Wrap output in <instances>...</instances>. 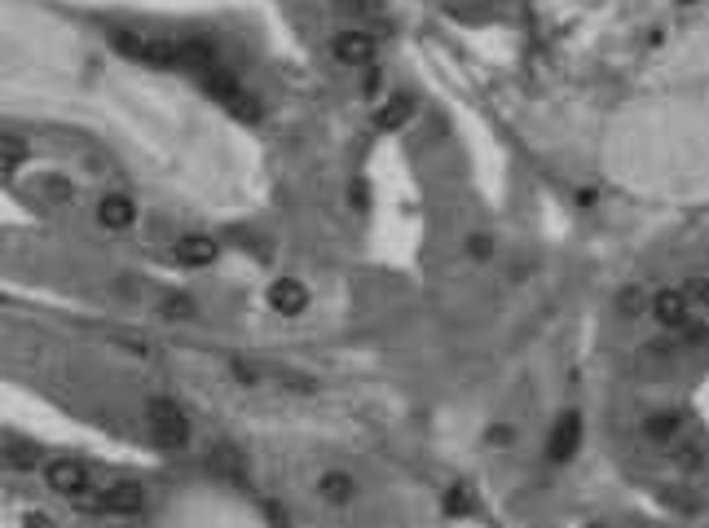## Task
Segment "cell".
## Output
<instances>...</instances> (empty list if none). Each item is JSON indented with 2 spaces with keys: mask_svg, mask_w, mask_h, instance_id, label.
<instances>
[{
  "mask_svg": "<svg viewBox=\"0 0 709 528\" xmlns=\"http://www.w3.org/2000/svg\"><path fill=\"white\" fill-rule=\"evenodd\" d=\"M199 84H203V93H207L212 101H221V106H225L234 119H243V124H260V119H265V106L252 98V88H243V84L229 76L225 67H216V71H203Z\"/></svg>",
  "mask_w": 709,
  "mask_h": 528,
  "instance_id": "1",
  "label": "cell"
},
{
  "mask_svg": "<svg viewBox=\"0 0 709 528\" xmlns=\"http://www.w3.org/2000/svg\"><path fill=\"white\" fill-rule=\"evenodd\" d=\"M146 423H151V436L163 450H185L190 445V419H185V409L177 401L151 397L146 401Z\"/></svg>",
  "mask_w": 709,
  "mask_h": 528,
  "instance_id": "2",
  "label": "cell"
},
{
  "mask_svg": "<svg viewBox=\"0 0 709 528\" xmlns=\"http://www.w3.org/2000/svg\"><path fill=\"white\" fill-rule=\"evenodd\" d=\"M330 53H335V62H339V67H370V62H375V53H380V45H375V36H370V31H357V26H349V31H339V36L330 40Z\"/></svg>",
  "mask_w": 709,
  "mask_h": 528,
  "instance_id": "3",
  "label": "cell"
},
{
  "mask_svg": "<svg viewBox=\"0 0 709 528\" xmlns=\"http://www.w3.org/2000/svg\"><path fill=\"white\" fill-rule=\"evenodd\" d=\"M45 484L62 498H79L89 489V467L76 458H53V462H45Z\"/></svg>",
  "mask_w": 709,
  "mask_h": 528,
  "instance_id": "4",
  "label": "cell"
},
{
  "mask_svg": "<svg viewBox=\"0 0 709 528\" xmlns=\"http://www.w3.org/2000/svg\"><path fill=\"white\" fill-rule=\"evenodd\" d=\"M177 67L181 71H216L221 67V49H216V40H203V36H190V40H177Z\"/></svg>",
  "mask_w": 709,
  "mask_h": 528,
  "instance_id": "5",
  "label": "cell"
},
{
  "mask_svg": "<svg viewBox=\"0 0 709 528\" xmlns=\"http://www.w3.org/2000/svg\"><path fill=\"white\" fill-rule=\"evenodd\" d=\"M98 506L110 511V515H141V511H146V489L132 484V480H115V484L98 498Z\"/></svg>",
  "mask_w": 709,
  "mask_h": 528,
  "instance_id": "6",
  "label": "cell"
},
{
  "mask_svg": "<svg viewBox=\"0 0 709 528\" xmlns=\"http://www.w3.org/2000/svg\"><path fill=\"white\" fill-rule=\"evenodd\" d=\"M652 313H657V322L665 330H679L687 322V313H692V300H687L683 286H665V291H657L652 295V304H648Z\"/></svg>",
  "mask_w": 709,
  "mask_h": 528,
  "instance_id": "7",
  "label": "cell"
},
{
  "mask_svg": "<svg viewBox=\"0 0 709 528\" xmlns=\"http://www.w3.org/2000/svg\"><path fill=\"white\" fill-rule=\"evenodd\" d=\"M578 445H582V414H578V409H568V414L556 423V431H551L547 458H551V462H568V458L578 453Z\"/></svg>",
  "mask_w": 709,
  "mask_h": 528,
  "instance_id": "8",
  "label": "cell"
},
{
  "mask_svg": "<svg viewBox=\"0 0 709 528\" xmlns=\"http://www.w3.org/2000/svg\"><path fill=\"white\" fill-rule=\"evenodd\" d=\"M269 304H274V313H282V317H296V313L308 308V286H304L300 277H278L269 286Z\"/></svg>",
  "mask_w": 709,
  "mask_h": 528,
  "instance_id": "9",
  "label": "cell"
},
{
  "mask_svg": "<svg viewBox=\"0 0 709 528\" xmlns=\"http://www.w3.org/2000/svg\"><path fill=\"white\" fill-rule=\"evenodd\" d=\"M98 221L110 229V233H124V229H132V221H137V202L128 199V194H101Z\"/></svg>",
  "mask_w": 709,
  "mask_h": 528,
  "instance_id": "10",
  "label": "cell"
},
{
  "mask_svg": "<svg viewBox=\"0 0 709 528\" xmlns=\"http://www.w3.org/2000/svg\"><path fill=\"white\" fill-rule=\"evenodd\" d=\"M665 450H670V462H674L679 471H701V467H705V436H696V431H692V436L679 431Z\"/></svg>",
  "mask_w": 709,
  "mask_h": 528,
  "instance_id": "11",
  "label": "cell"
},
{
  "mask_svg": "<svg viewBox=\"0 0 709 528\" xmlns=\"http://www.w3.org/2000/svg\"><path fill=\"white\" fill-rule=\"evenodd\" d=\"M683 428H687V419L679 414V409H661V414H652V419L643 423V440L657 445V450H665Z\"/></svg>",
  "mask_w": 709,
  "mask_h": 528,
  "instance_id": "12",
  "label": "cell"
},
{
  "mask_svg": "<svg viewBox=\"0 0 709 528\" xmlns=\"http://www.w3.org/2000/svg\"><path fill=\"white\" fill-rule=\"evenodd\" d=\"M177 260L185 269H207V264L216 260V238H207V233H185L177 243Z\"/></svg>",
  "mask_w": 709,
  "mask_h": 528,
  "instance_id": "13",
  "label": "cell"
},
{
  "mask_svg": "<svg viewBox=\"0 0 709 528\" xmlns=\"http://www.w3.org/2000/svg\"><path fill=\"white\" fill-rule=\"evenodd\" d=\"M318 493H322L330 506H349L357 498V480L349 476V471H322V476H318Z\"/></svg>",
  "mask_w": 709,
  "mask_h": 528,
  "instance_id": "14",
  "label": "cell"
},
{
  "mask_svg": "<svg viewBox=\"0 0 709 528\" xmlns=\"http://www.w3.org/2000/svg\"><path fill=\"white\" fill-rule=\"evenodd\" d=\"M410 115H414V98H410V93H392V98L383 101V110H380V128L392 132V128H401Z\"/></svg>",
  "mask_w": 709,
  "mask_h": 528,
  "instance_id": "15",
  "label": "cell"
},
{
  "mask_svg": "<svg viewBox=\"0 0 709 528\" xmlns=\"http://www.w3.org/2000/svg\"><path fill=\"white\" fill-rule=\"evenodd\" d=\"M26 159H31L26 141H18V137H5V132H0V172H18Z\"/></svg>",
  "mask_w": 709,
  "mask_h": 528,
  "instance_id": "16",
  "label": "cell"
},
{
  "mask_svg": "<svg viewBox=\"0 0 709 528\" xmlns=\"http://www.w3.org/2000/svg\"><path fill=\"white\" fill-rule=\"evenodd\" d=\"M110 49L132 57V62H141V53H146V36H137V31H128V26H115V31H110Z\"/></svg>",
  "mask_w": 709,
  "mask_h": 528,
  "instance_id": "17",
  "label": "cell"
},
{
  "mask_svg": "<svg viewBox=\"0 0 709 528\" xmlns=\"http://www.w3.org/2000/svg\"><path fill=\"white\" fill-rule=\"evenodd\" d=\"M146 67H177V40H146Z\"/></svg>",
  "mask_w": 709,
  "mask_h": 528,
  "instance_id": "18",
  "label": "cell"
},
{
  "mask_svg": "<svg viewBox=\"0 0 709 528\" xmlns=\"http://www.w3.org/2000/svg\"><path fill=\"white\" fill-rule=\"evenodd\" d=\"M445 511H450V515H472V511H476V498H472V489L454 484V489L445 493Z\"/></svg>",
  "mask_w": 709,
  "mask_h": 528,
  "instance_id": "19",
  "label": "cell"
},
{
  "mask_svg": "<svg viewBox=\"0 0 709 528\" xmlns=\"http://www.w3.org/2000/svg\"><path fill=\"white\" fill-rule=\"evenodd\" d=\"M344 18H375L380 14V0H330Z\"/></svg>",
  "mask_w": 709,
  "mask_h": 528,
  "instance_id": "20",
  "label": "cell"
},
{
  "mask_svg": "<svg viewBox=\"0 0 709 528\" xmlns=\"http://www.w3.org/2000/svg\"><path fill=\"white\" fill-rule=\"evenodd\" d=\"M679 344H683V348H705L709 326L705 322H683V326H679Z\"/></svg>",
  "mask_w": 709,
  "mask_h": 528,
  "instance_id": "21",
  "label": "cell"
},
{
  "mask_svg": "<svg viewBox=\"0 0 709 528\" xmlns=\"http://www.w3.org/2000/svg\"><path fill=\"white\" fill-rule=\"evenodd\" d=\"M661 498H665V506H674V511H683V515H696V511H701V502H696L687 489H665Z\"/></svg>",
  "mask_w": 709,
  "mask_h": 528,
  "instance_id": "22",
  "label": "cell"
},
{
  "mask_svg": "<svg viewBox=\"0 0 709 528\" xmlns=\"http://www.w3.org/2000/svg\"><path fill=\"white\" fill-rule=\"evenodd\" d=\"M648 304H652V300H648V295H643L639 286H626V291H621V304H617V308H621L626 317H634V313H643Z\"/></svg>",
  "mask_w": 709,
  "mask_h": 528,
  "instance_id": "23",
  "label": "cell"
},
{
  "mask_svg": "<svg viewBox=\"0 0 709 528\" xmlns=\"http://www.w3.org/2000/svg\"><path fill=\"white\" fill-rule=\"evenodd\" d=\"M5 462H9V467H40V450H31V445L5 450Z\"/></svg>",
  "mask_w": 709,
  "mask_h": 528,
  "instance_id": "24",
  "label": "cell"
},
{
  "mask_svg": "<svg viewBox=\"0 0 709 528\" xmlns=\"http://www.w3.org/2000/svg\"><path fill=\"white\" fill-rule=\"evenodd\" d=\"M190 313H194L190 295H168V300H163V317H172V322H177V317H190Z\"/></svg>",
  "mask_w": 709,
  "mask_h": 528,
  "instance_id": "25",
  "label": "cell"
},
{
  "mask_svg": "<svg viewBox=\"0 0 709 528\" xmlns=\"http://www.w3.org/2000/svg\"><path fill=\"white\" fill-rule=\"evenodd\" d=\"M485 440H489L494 450H506V445L516 440V431H511V428H506V423H503V428H489V431H485Z\"/></svg>",
  "mask_w": 709,
  "mask_h": 528,
  "instance_id": "26",
  "label": "cell"
},
{
  "mask_svg": "<svg viewBox=\"0 0 709 528\" xmlns=\"http://www.w3.org/2000/svg\"><path fill=\"white\" fill-rule=\"evenodd\" d=\"M683 291H687V295H696V304H705V308H709V277H696V282H687Z\"/></svg>",
  "mask_w": 709,
  "mask_h": 528,
  "instance_id": "27",
  "label": "cell"
},
{
  "mask_svg": "<svg viewBox=\"0 0 709 528\" xmlns=\"http://www.w3.org/2000/svg\"><path fill=\"white\" fill-rule=\"evenodd\" d=\"M49 190H53V199H57V202H67V199H71V185H67V181H57V176L49 181Z\"/></svg>",
  "mask_w": 709,
  "mask_h": 528,
  "instance_id": "28",
  "label": "cell"
},
{
  "mask_svg": "<svg viewBox=\"0 0 709 528\" xmlns=\"http://www.w3.org/2000/svg\"><path fill=\"white\" fill-rule=\"evenodd\" d=\"M234 375H238V383H255V366H243V361H238V366H234Z\"/></svg>",
  "mask_w": 709,
  "mask_h": 528,
  "instance_id": "29",
  "label": "cell"
}]
</instances>
